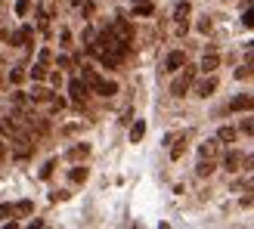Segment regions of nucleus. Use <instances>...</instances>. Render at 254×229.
I'll return each mask as SVG.
<instances>
[{
	"instance_id": "obj_1",
	"label": "nucleus",
	"mask_w": 254,
	"mask_h": 229,
	"mask_svg": "<svg viewBox=\"0 0 254 229\" xmlns=\"http://www.w3.org/2000/svg\"><path fill=\"white\" fill-rule=\"evenodd\" d=\"M192 81H195V68L192 65H183V71H180V78H177L174 84H171V93L180 99V96H186V90L192 87Z\"/></svg>"
},
{
	"instance_id": "obj_2",
	"label": "nucleus",
	"mask_w": 254,
	"mask_h": 229,
	"mask_svg": "<svg viewBox=\"0 0 254 229\" xmlns=\"http://www.w3.org/2000/svg\"><path fill=\"white\" fill-rule=\"evenodd\" d=\"M31 136L28 133H22V130H16L12 133V152H16V158H28L31 155Z\"/></svg>"
},
{
	"instance_id": "obj_3",
	"label": "nucleus",
	"mask_w": 254,
	"mask_h": 229,
	"mask_svg": "<svg viewBox=\"0 0 254 229\" xmlns=\"http://www.w3.org/2000/svg\"><path fill=\"white\" fill-rule=\"evenodd\" d=\"M223 168L230 171V173H236V171H245V155L242 152H236V149H230L223 155Z\"/></svg>"
},
{
	"instance_id": "obj_4",
	"label": "nucleus",
	"mask_w": 254,
	"mask_h": 229,
	"mask_svg": "<svg viewBox=\"0 0 254 229\" xmlns=\"http://www.w3.org/2000/svg\"><path fill=\"white\" fill-rule=\"evenodd\" d=\"M68 93H71V99H74L78 106H84V103H87V93H90V87L84 84V78H74V81L68 84Z\"/></svg>"
},
{
	"instance_id": "obj_5",
	"label": "nucleus",
	"mask_w": 254,
	"mask_h": 229,
	"mask_svg": "<svg viewBox=\"0 0 254 229\" xmlns=\"http://www.w3.org/2000/svg\"><path fill=\"white\" fill-rule=\"evenodd\" d=\"M214 90H217V74H208L205 81H198V87H195V96L208 99V96H214Z\"/></svg>"
},
{
	"instance_id": "obj_6",
	"label": "nucleus",
	"mask_w": 254,
	"mask_h": 229,
	"mask_svg": "<svg viewBox=\"0 0 254 229\" xmlns=\"http://www.w3.org/2000/svg\"><path fill=\"white\" fill-rule=\"evenodd\" d=\"M183 65H186V53H183V50H174V53L164 59V71H180Z\"/></svg>"
},
{
	"instance_id": "obj_7",
	"label": "nucleus",
	"mask_w": 254,
	"mask_h": 229,
	"mask_svg": "<svg viewBox=\"0 0 254 229\" xmlns=\"http://www.w3.org/2000/svg\"><path fill=\"white\" fill-rule=\"evenodd\" d=\"M217 149H220V139H205V143L198 146V158H217Z\"/></svg>"
},
{
	"instance_id": "obj_8",
	"label": "nucleus",
	"mask_w": 254,
	"mask_h": 229,
	"mask_svg": "<svg viewBox=\"0 0 254 229\" xmlns=\"http://www.w3.org/2000/svg\"><path fill=\"white\" fill-rule=\"evenodd\" d=\"M31 34H34V31L28 28V25H25V28H19V31H12V37H9V44H12V47H25V44L31 41Z\"/></svg>"
},
{
	"instance_id": "obj_9",
	"label": "nucleus",
	"mask_w": 254,
	"mask_h": 229,
	"mask_svg": "<svg viewBox=\"0 0 254 229\" xmlns=\"http://www.w3.org/2000/svg\"><path fill=\"white\" fill-rule=\"evenodd\" d=\"M217 65H220V56L217 53H205V59H201V71H205V74H214V71H217Z\"/></svg>"
},
{
	"instance_id": "obj_10",
	"label": "nucleus",
	"mask_w": 254,
	"mask_h": 229,
	"mask_svg": "<svg viewBox=\"0 0 254 229\" xmlns=\"http://www.w3.org/2000/svg\"><path fill=\"white\" fill-rule=\"evenodd\" d=\"M248 109H254V96H236L230 103V112H248Z\"/></svg>"
},
{
	"instance_id": "obj_11",
	"label": "nucleus",
	"mask_w": 254,
	"mask_h": 229,
	"mask_svg": "<svg viewBox=\"0 0 254 229\" xmlns=\"http://www.w3.org/2000/svg\"><path fill=\"white\" fill-rule=\"evenodd\" d=\"M31 103H53V90H47V87L37 84L31 90Z\"/></svg>"
},
{
	"instance_id": "obj_12",
	"label": "nucleus",
	"mask_w": 254,
	"mask_h": 229,
	"mask_svg": "<svg viewBox=\"0 0 254 229\" xmlns=\"http://www.w3.org/2000/svg\"><path fill=\"white\" fill-rule=\"evenodd\" d=\"M93 93H99V96H115L118 93V84L115 81H99V87H96Z\"/></svg>"
},
{
	"instance_id": "obj_13",
	"label": "nucleus",
	"mask_w": 254,
	"mask_h": 229,
	"mask_svg": "<svg viewBox=\"0 0 254 229\" xmlns=\"http://www.w3.org/2000/svg\"><path fill=\"white\" fill-rule=\"evenodd\" d=\"M217 139H220V143H236V139H239V130H236V127H220V130H217Z\"/></svg>"
},
{
	"instance_id": "obj_14",
	"label": "nucleus",
	"mask_w": 254,
	"mask_h": 229,
	"mask_svg": "<svg viewBox=\"0 0 254 229\" xmlns=\"http://www.w3.org/2000/svg\"><path fill=\"white\" fill-rule=\"evenodd\" d=\"M87 155H90V146H87V143L68 149V158H71V161H81V158H87Z\"/></svg>"
},
{
	"instance_id": "obj_15",
	"label": "nucleus",
	"mask_w": 254,
	"mask_h": 229,
	"mask_svg": "<svg viewBox=\"0 0 254 229\" xmlns=\"http://www.w3.org/2000/svg\"><path fill=\"white\" fill-rule=\"evenodd\" d=\"M195 173H198V176H211V173H214V158H198Z\"/></svg>"
},
{
	"instance_id": "obj_16",
	"label": "nucleus",
	"mask_w": 254,
	"mask_h": 229,
	"mask_svg": "<svg viewBox=\"0 0 254 229\" xmlns=\"http://www.w3.org/2000/svg\"><path fill=\"white\" fill-rule=\"evenodd\" d=\"M81 78H84V84L90 87V90H96V87H99V81H103V78H99V74H96L93 68H84V74H81Z\"/></svg>"
},
{
	"instance_id": "obj_17",
	"label": "nucleus",
	"mask_w": 254,
	"mask_h": 229,
	"mask_svg": "<svg viewBox=\"0 0 254 229\" xmlns=\"http://www.w3.org/2000/svg\"><path fill=\"white\" fill-rule=\"evenodd\" d=\"M28 74H31V78H34V81H44V78H47V74H50V71H47V62H41V59H37V65H34V68H31Z\"/></svg>"
},
{
	"instance_id": "obj_18",
	"label": "nucleus",
	"mask_w": 254,
	"mask_h": 229,
	"mask_svg": "<svg viewBox=\"0 0 254 229\" xmlns=\"http://www.w3.org/2000/svg\"><path fill=\"white\" fill-rule=\"evenodd\" d=\"M143 136H146V124H143V121H136V124L130 127V143H139Z\"/></svg>"
},
{
	"instance_id": "obj_19",
	"label": "nucleus",
	"mask_w": 254,
	"mask_h": 229,
	"mask_svg": "<svg viewBox=\"0 0 254 229\" xmlns=\"http://www.w3.org/2000/svg\"><path fill=\"white\" fill-rule=\"evenodd\" d=\"M183 152H186V136H180V139H177V143L171 146V158L177 161V158H183Z\"/></svg>"
},
{
	"instance_id": "obj_20",
	"label": "nucleus",
	"mask_w": 254,
	"mask_h": 229,
	"mask_svg": "<svg viewBox=\"0 0 254 229\" xmlns=\"http://www.w3.org/2000/svg\"><path fill=\"white\" fill-rule=\"evenodd\" d=\"M28 127H31L34 133H47V130H50V124H47L44 118H31V121H28Z\"/></svg>"
},
{
	"instance_id": "obj_21",
	"label": "nucleus",
	"mask_w": 254,
	"mask_h": 229,
	"mask_svg": "<svg viewBox=\"0 0 254 229\" xmlns=\"http://www.w3.org/2000/svg\"><path fill=\"white\" fill-rule=\"evenodd\" d=\"M152 9H155L152 0H149V3H133V16H152Z\"/></svg>"
},
{
	"instance_id": "obj_22",
	"label": "nucleus",
	"mask_w": 254,
	"mask_h": 229,
	"mask_svg": "<svg viewBox=\"0 0 254 229\" xmlns=\"http://www.w3.org/2000/svg\"><path fill=\"white\" fill-rule=\"evenodd\" d=\"M186 16H189V3L183 0V3H177V9H174V19H177V22H186Z\"/></svg>"
},
{
	"instance_id": "obj_23",
	"label": "nucleus",
	"mask_w": 254,
	"mask_h": 229,
	"mask_svg": "<svg viewBox=\"0 0 254 229\" xmlns=\"http://www.w3.org/2000/svg\"><path fill=\"white\" fill-rule=\"evenodd\" d=\"M87 180V168H74L71 171V183H84Z\"/></svg>"
},
{
	"instance_id": "obj_24",
	"label": "nucleus",
	"mask_w": 254,
	"mask_h": 229,
	"mask_svg": "<svg viewBox=\"0 0 254 229\" xmlns=\"http://www.w3.org/2000/svg\"><path fill=\"white\" fill-rule=\"evenodd\" d=\"M16 214V205H0V220H9Z\"/></svg>"
},
{
	"instance_id": "obj_25",
	"label": "nucleus",
	"mask_w": 254,
	"mask_h": 229,
	"mask_svg": "<svg viewBox=\"0 0 254 229\" xmlns=\"http://www.w3.org/2000/svg\"><path fill=\"white\" fill-rule=\"evenodd\" d=\"M9 81H12V84H22V81H25V71H22V68H12V71H9Z\"/></svg>"
},
{
	"instance_id": "obj_26",
	"label": "nucleus",
	"mask_w": 254,
	"mask_h": 229,
	"mask_svg": "<svg viewBox=\"0 0 254 229\" xmlns=\"http://www.w3.org/2000/svg\"><path fill=\"white\" fill-rule=\"evenodd\" d=\"M31 211H34L31 201H19V205H16V214H31Z\"/></svg>"
},
{
	"instance_id": "obj_27",
	"label": "nucleus",
	"mask_w": 254,
	"mask_h": 229,
	"mask_svg": "<svg viewBox=\"0 0 254 229\" xmlns=\"http://www.w3.org/2000/svg\"><path fill=\"white\" fill-rule=\"evenodd\" d=\"M242 25H245V28H254V6L245 12V16H242Z\"/></svg>"
},
{
	"instance_id": "obj_28",
	"label": "nucleus",
	"mask_w": 254,
	"mask_h": 229,
	"mask_svg": "<svg viewBox=\"0 0 254 229\" xmlns=\"http://www.w3.org/2000/svg\"><path fill=\"white\" fill-rule=\"evenodd\" d=\"M28 9H31V0H19V3H16V12H19V16H25Z\"/></svg>"
},
{
	"instance_id": "obj_29",
	"label": "nucleus",
	"mask_w": 254,
	"mask_h": 229,
	"mask_svg": "<svg viewBox=\"0 0 254 229\" xmlns=\"http://www.w3.org/2000/svg\"><path fill=\"white\" fill-rule=\"evenodd\" d=\"M53 168H56V161H47V164H44V171H41V176H44V180H47L50 173H53Z\"/></svg>"
},
{
	"instance_id": "obj_30",
	"label": "nucleus",
	"mask_w": 254,
	"mask_h": 229,
	"mask_svg": "<svg viewBox=\"0 0 254 229\" xmlns=\"http://www.w3.org/2000/svg\"><path fill=\"white\" fill-rule=\"evenodd\" d=\"M242 133H254V118H248V121H242Z\"/></svg>"
},
{
	"instance_id": "obj_31",
	"label": "nucleus",
	"mask_w": 254,
	"mask_h": 229,
	"mask_svg": "<svg viewBox=\"0 0 254 229\" xmlns=\"http://www.w3.org/2000/svg\"><path fill=\"white\" fill-rule=\"evenodd\" d=\"M245 171H254V152H251V155L245 158Z\"/></svg>"
},
{
	"instance_id": "obj_32",
	"label": "nucleus",
	"mask_w": 254,
	"mask_h": 229,
	"mask_svg": "<svg viewBox=\"0 0 254 229\" xmlns=\"http://www.w3.org/2000/svg\"><path fill=\"white\" fill-rule=\"evenodd\" d=\"M6 158V146H3V133H0V161Z\"/></svg>"
},
{
	"instance_id": "obj_33",
	"label": "nucleus",
	"mask_w": 254,
	"mask_h": 229,
	"mask_svg": "<svg viewBox=\"0 0 254 229\" xmlns=\"http://www.w3.org/2000/svg\"><path fill=\"white\" fill-rule=\"evenodd\" d=\"M3 37H6V28H3V25H0V41H3Z\"/></svg>"
},
{
	"instance_id": "obj_34",
	"label": "nucleus",
	"mask_w": 254,
	"mask_h": 229,
	"mask_svg": "<svg viewBox=\"0 0 254 229\" xmlns=\"http://www.w3.org/2000/svg\"><path fill=\"white\" fill-rule=\"evenodd\" d=\"M133 3H149V0H133Z\"/></svg>"
},
{
	"instance_id": "obj_35",
	"label": "nucleus",
	"mask_w": 254,
	"mask_h": 229,
	"mask_svg": "<svg viewBox=\"0 0 254 229\" xmlns=\"http://www.w3.org/2000/svg\"><path fill=\"white\" fill-rule=\"evenodd\" d=\"M251 47H254V44H251Z\"/></svg>"
}]
</instances>
